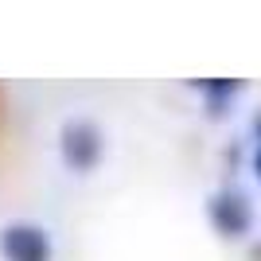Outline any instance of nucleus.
<instances>
[{
  "label": "nucleus",
  "mask_w": 261,
  "mask_h": 261,
  "mask_svg": "<svg viewBox=\"0 0 261 261\" xmlns=\"http://www.w3.org/2000/svg\"><path fill=\"white\" fill-rule=\"evenodd\" d=\"M0 250L8 261H51V242L39 226H28V222H16V226L4 230L0 238Z\"/></svg>",
  "instance_id": "1"
},
{
  "label": "nucleus",
  "mask_w": 261,
  "mask_h": 261,
  "mask_svg": "<svg viewBox=\"0 0 261 261\" xmlns=\"http://www.w3.org/2000/svg\"><path fill=\"white\" fill-rule=\"evenodd\" d=\"M63 156L70 168H78V172H86V168H94L101 156V137L94 125H86V121H74V125H66L63 129Z\"/></svg>",
  "instance_id": "2"
},
{
  "label": "nucleus",
  "mask_w": 261,
  "mask_h": 261,
  "mask_svg": "<svg viewBox=\"0 0 261 261\" xmlns=\"http://www.w3.org/2000/svg\"><path fill=\"white\" fill-rule=\"evenodd\" d=\"M211 218H215V226L230 238H238L250 230V203L238 195V191H222V195L211 199Z\"/></svg>",
  "instance_id": "3"
},
{
  "label": "nucleus",
  "mask_w": 261,
  "mask_h": 261,
  "mask_svg": "<svg viewBox=\"0 0 261 261\" xmlns=\"http://www.w3.org/2000/svg\"><path fill=\"white\" fill-rule=\"evenodd\" d=\"M253 129H257V137H261V117H257V125H253Z\"/></svg>",
  "instance_id": "4"
},
{
  "label": "nucleus",
  "mask_w": 261,
  "mask_h": 261,
  "mask_svg": "<svg viewBox=\"0 0 261 261\" xmlns=\"http://www.w3.org/2000/svg\"><path fill=\"white\" fill-rule=\"evenodd\" d=\"M257 172H261V152H257Z\"/></svg>",
  "instance_id": "5"
}]
</instances>
